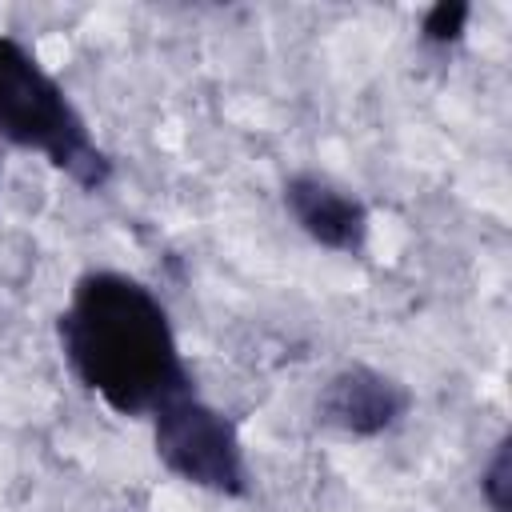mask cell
I'll list each match as a JSON object with an SVG mask.
<instances>
[{
	"label": "cell",
	"mask_w": 512,
	"mask_h": 512,
	"mask_svg": "<svg viewBox=\"0 0 512 512\" xmlns=\"http://www.w3.org/2000/svg\"><path fill=\"white\" fill-rule=\"evenodd\" d=\"M60 348L76 380L112 412H156L188 392L164 304L124 272H88L60 312Z\"/></svg>",
	"instance_id": "1"
},
{
	"label": "cell",
	"mask_w": 512,
	"mask_h": 512,
	"mask_svg": "<svg viewBox=\"0 0 512 512\" xmlns=\"http://www.w3.org/2000/svg\"><path fill=\"white\" fill-rule=\"evenodd\" d=\"M0 136L16 148L40 152L80 188L100 192L112 180L108 152L92 140L84 116L64 88L36 64V56L0 32Z\"/></svg>",
	"instance_id": "2"
},
{
	"label": "cell",
	"mask_w": 512,
	"mask_h": 512,
	"mask_svg": "<svg viewBox=\"0 0 512 512\" xmlns=\"http://www.w3.org/2000/svg\"><path fill=\"white\" fill-rule=\"evenodd\" d=\"M152 416H156V456L168 472L220 496L248 492L244 448L224 412H216L188 388L168 404H160Z\"/></svg>",
	"instance_id": "3"
},
{
	"label": "cell",
	"mask_w": 512,
	"mask_h": 512,
	"mask_svg": "<svg viewBox=\"0 0 512 512\" xmlns=\"http://www.w3.org/2000/svg\"><path fill=\"white\" fill-rule=\"evenodd\" d=\"M408 404H412V396L396 376L376 372L368 364H352V368H340L324 384L316 412L324 424H332L348 436H380L404 420Z\"/></svg>",
	"instance_id": "4"
},
{
	"label": "cell",
	"mask_w": 512,
	"mask_h": 512,
	"mask_svg": "<svg viewBox=\"0 0 512 512\" xmlns=\"http://www.w3.org/2000/svg\"><path fill=\"white\" fill-rule=\"evenodd\" d=\"M284 204H288L292 220L316 244H324L332 252H348V256L364 252L372 220H368V208L356 196H348L344 188L304 172L284 184Z\"/></svg>",
	"instance_id": "5"
},
{
	"label": "cell",
	"mask_w": 512,
	"mask_h": 512,
	"mask_svg": "<svg viewBox=\"0 0 512 512\" xmlns=\"http://www.w3.org/2000/svg\"><path fill=\"white\" fill-rule=\"evenodd\" d=\"M468 16H472V4H464V0H440V4H432V8L424 12L420 36H424L428 44H436V48H448V44H456V40L464 36Z\"/></svg>",
	"instance_id": "6"
},
{
	"label": "cell",
	"mask_w": 512,
	"mask_h": 512,
	"mask_svg": "<svg viewBox=\"0 0 512 512\" xmlns=\"http://www.w3.org/2000/svg\"><path fill=\"white\" fill-rule=\"evenodd\" d=\"M480 496H484V504L492 512H508L512 508V448H508V440H500L496 452H492V460L484 464V472H480Z\"/></svg>",
	"instance_id": "7"
}]
</instances>
